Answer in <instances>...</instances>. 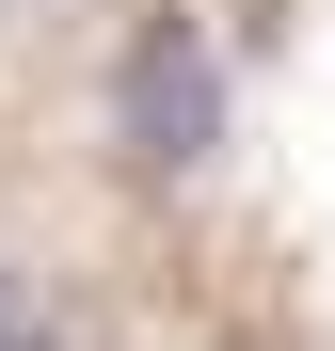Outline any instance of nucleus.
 Wrapping results in <instances>:
<instances>
[{
	"mask_svg": "<svg viewBox=\"0 0 335 351\" xmlns=\"http://www.w3.org/2000/svg\"><path fill=\"white\" fill-rule=\"evenodd\" d=\"M223 48H208V16H144L128 48H112V160L144 176V192H192V176L223 160Z\"/></svg>",
	"mask_w": 335,
	"mask_h": 351,
	"instance_id": "1",
	"label": "nucleus"
},
{
	"mask_svg": "<svg viewBox=\"0 0 335 351\" xmlns=\"http://www.w3.org/2000/svg\"><path fill=\"white\" fill-rule=\"evenodd\" d=\"M0 351H32V304H16V271H0Z\"/></svg>",
	"mask_w": 335,
	"mask_h": 351,
	"instance_id": "2",
	"label": "nucleus"
}]
</instances>
